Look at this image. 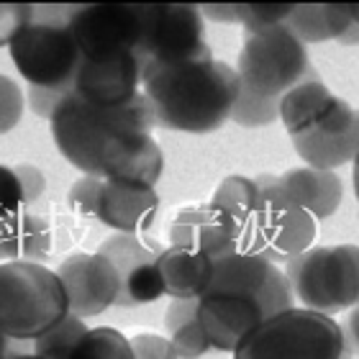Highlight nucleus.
I'll return each instance as SVG.
<instances>
[{
  "label": "nucleus",
  "mask_w": 359,
  "mask_h": 359,
  "mask_svg": "<svg viewBox=\"0 0 359 359\" xmlns=\"http://www.w3.org/2000/svg\"><path fill=\"white\" fill-rule=\"evenodd\" d=\"M210 203H216L226 213H231V216L244 226V231L249 233V239H252V226H255L257 208H259V185L255 182V177L229 175V177H224L218 182Z\"/></svg>",
  "instance_id": "nucleus-25"
},
{
  "label": "nucleus",
  "mask_w": 359,
  "mask_h": 359,
  "mask_svg": "<svg viewBox=\"0 0 359 359\" xmlns=\"http://www.w3.org/2000/svg\"><path fill=\"white\" fill-rule=\"evenodd\" d=\"M100 185L103 180L93 177V175H83V177L72 182L67 193L69 208L75 210L77 216H90L95 218V205H97V195H100Z\"/></svg>",
  "instance_id": "nucleus-32"
},
{
  "label": "nucleus",
  "mask_w": 359,
  "mask_h": 359,
  "mask_svg": "<svg viewBox=\"0 0 359 359\" xmlns=\"http://www.w3.org/2000/svg\"><path fill=\"white\" fill-rule=\"evenodd\" d=\"M236 75L244 88L264 97H283L287 90L313 77L308 46L287 26L244 34Z\"/></svg>",
  "instance_id": "nucleus-8"
},
{
  "label": "nucleus",
  "mask_w": 359,
  "mask_h": 359,
  "mask_svg": "<svg viewBox=\"0 0 359 359\" xmlns=\"http://www.w3.org/2000/svg\"><path fill=\"white\" fill-rule=\"evenodd\" d=\"M341 331H344V341L352 349V354H359V306L352 308V311H346Z\"/></svg>",
  "instance_id": "nucleus-37"
},
{
  "label": "nucleus",
  "mask_w": 359,
  "mask_h": 359,
  "mask_svg": "<svg viewBox=\"0 0 359 359\" xmlns=\"http://www.w3.org/2000/svg\"><path fill=\"white\" fill-rule=\"evenodd\" d=\"M142 75L144 65L139 54H126V57L103 62L83 60L72 93L83 103L95 108H118L142 93Z\"/></svg>",
  "instance_id": "nucleus-17"
},
{
  "label": "nucleus",
  "mask_w": 359,
  "mask_h": 359,
  "mask_svg": "<svg viewBox=\"0 0 359 359\" xmlns=\"http://www.w3.org/2000/svg\"><path fill=\"white\" fill-rule=\"evenodd\" d=\"M26 111V95L8 75H0V136L13 131Z\"/></svg>",
  "instance_id": "nucleus-30"
},
{
  "label": "nucleus",
  "mask_w": 359,
  "mask_h": 359,
  "mask_svg": "<svg viewBox=\"0 0 359 359\" xmlns=\"http://www.w3.org/2000/svg\"><path fill=\"white\" fill-rule=\"evenodd\" d=\"M72 8L34 6V18L8 44L18 75L31 88L69 93L75 85L83 54L67 26Z\"/></svg>",
  "instance_id": "nucleus-4"
},
{
  "label": "nucleus",
  "mask_w": 359,
  "mask_h": 359,
  "mask_svg": "<svg viewBox=\"0 0 359 359\" xmlns=\"http://www.w3.org/2000/svg\"><path fill=\"white\" fill-rule=\"evenodd\" d=\"M255 182L259 185V208L252 226L249 252L285 267L292 257L313 247L318 221L275 185V175H259Z\"/></svg>",
  "instance_id": "nucleus-9"
},
{
  "label": "nucleus",
  "mask_w": 359,
  "mask_h": 359,
  "mask_svg": "<svg viewBox=\"0 0 359 359\" xmlns=\"http://www.w3.org/2000/svg\"><path fill=\"white\" fill-rule=\"evenodd\" d=\"M292 147L303 159V165L318 167V170H339L354 162L359 157V108L349 128L334 131V134L292 139Z\"/></svg>",
  "instance_id": "nucleus-22"
},
{
  "label": "nucleus",
  "mask_w": 359,
  "mask_h": 359,
  "mask_svg": "<svg viewBox=\"0 0 359 359\" xmlns=\"http://www.w3.org/2000/svg\"><path fill=\"white\" fill-rule=\"evenodd\" d=\"M165 172V154L157 139L144 131H113L100 151V172L105 182L134 187H154Z\"/></svg>",
  "instance_id": "nucleus-16"
},
{
  "label": "nucleus",
  "mask_w": 359,
  "mask_h": 359,
  "mask_svg": "<svg viewBox=\"0 0 359 359\" xmlns=\"http://www.w3.org/2000/svg\"><path fill=\"white\" fill-rule=\"evenodd\" d=\"M354 165V170H352V185H354V198H357V203H359V157L352 162Z\"/></svg>",
  "instance_id": "nucleus-41"
},
{
  "label": "nucleus",
  "mask_w": 359,
  "mask_h": 359,
  "mask_svg": "<svg viewBox=\"0 0 359 359\" xmlns=\"http://www.w3.org/2000/svg\"><path fill=\"white\" fill-rule=\"evenodd\" d=\"M280 118V97H264L244 88L239 80L236 100L231 108V121L241 128H262Z\"/></svg>",
  "instance_id": "nucleus-27"
},
{
  "label": "nucleus",
  "mask_w": 359,
  "mask_h": 359,
  "mask_svg": "<svg viewBox=\"0 0 359 359\" xmlns=\"http://www.w3.org/2000/svg\"><path fill=\"white\" fill-rule=\"evenodd\" d=\"M236 90V67L218 60L185 62L142 75V93L154 108L157 123L182 134L218 131L231 118Z\"/></svg>",
  "instance_id": "nucleus-2"
},
{
  "label": "nucleus",
  "mask_w": 359,
  "mask_h": 359,
  "mask_svg": "<svg viewBox=\"0 0 359 359\" xmlns=\"http://www.w3.org/2000/svg\"><path fill=\"white\" fill-rule=\"evenodd\" d=\"M26 208V198H23L21 180L15 175L13 167L0 165V218L21 213Z\"/></svg>",
  "instance_id": "nucleus-33"
},
{
  "label": "nucleus",
  "mask_w": 359,
  "mask_h": 359,
  "mask_svg": "<svg viewBox=\"0 0 359 359\" xmlns=\"http://www.w3.org/2000/svg\"><path fill=\"white\" fill-rule=\"evenodd\" d=\"M231 354L233 359H352L341 323L300 306L259 323Z\"/></svg>",
  "instance_id": "nucleus-6"
},
{
  "label": "nucleus",
  "mask_w": 359,
  "mask_h": 359,
  "mask_svg": "<svg viewBox=\"0 0 359 359\" xmlns=\"http://www.w3.org/2000/svg\"><path fill=\"white\" fill-rule=\"evenodd\" d=\"M95 252H100L118 275L116 306H147L165 295V283L159 275V255L165 252V244L151 239L149 233H111Z\"/></svg>",
  "instance_id": "nucleus-11"
},
{
  "label": "nucleus",
  "mask_w": 359,
  "mask_h": 359,
  "mask_svg": "<svg viewBox=\"0 0 359 359\" xmlns=\"http://www.w3.org/2000/svg\"><path fill=\"white\" fill-rule=\"evenodd\" d=\"M203 18H210V21H221V23H239V11L236 6H201Z\"/></svg>",
  "instance_id": "nucleus-38"
},
{
  "label": "nucleus",
  "mask_w": 359,
  "mask_h": 359,
  "mask_svg": "<svg viewBox=\"0 0 359 359\" xmlns=\"http://www.w3.org/2000/svg\"><path fill=\"white\" fill-rule=\"evenodd\" d=\"M198 300H170V306L165 311L167 339L177 349L180 359H201L208 352H213V346L203 331Z\"/></svg>",
  "instance_id": "nucleus-24"
},
{
  "label": "nucleus",
  "mask_w": 359,
  "mask_h": 359,
  "mask_svg": "<svg viewBox=\"0 0 359 359\" xmlns=\"http://www.w3.org/2000/svg\"><path fill=\"white\" fill-rule=\"evenodd\" d=\"M300 308L331 316L359 306V247L323 244L292 257L283 267Z\"/></svg>",
  "instance_id": "nucleus-7"
},
{
  "label": "nucleus",
  "mask_w": 359,
  "mask_h": 359,
  "mask_svg": "<svg viewBox=\"0 0 359 359\" xmlns=\"http://www.w3.org/2000/svg\"><path fill=\"white\" fill-rule=\"evenodd\" d=\"M88 331H90V326L83 318H77V316L69 313V316H65L57 326H52V329L46 331V334L34 339V341H31V352L44 359H69Z\"/></svg>",
  "instance_id": "nucleus-26"
},
{
  "label": "nucleus",
  "mask_w": 359,
  "mask_h": 359,
  "mask_svg": "<svg viewBox=\"0 0 359 359\" xmlns=\"http://www.w3.org/2000/svg\"><path fill=\"white\" fill-rule=\"evenodd\" d=\"M285 26L303 44H321L344 36L352 26V15L346 6H292Z\"/></svg>",
  "instance_id": "nucleus-23"
},
{
  "label": "nucleus",
  "mask_w": 359,
  "mask_h": 359,
  "mask_svg": "<svg viewBox=\"0 0 359 359\" xmlns=\"http://www.w3.org/2000/svg\"><path fill=\"white\" fill-rule=\"evenodd\" d=\"M72 93V90H69ZM67 97V93H60V90H44V88H29V95H26V103L36 116L41 118H52L54 111L60 108V103Z\"/></svg>",
  "instance_id": "nucleus-36"
},
{
  "label": "nucleus",
  "mask_w": 359,
  "mask_h": 359,
  "mask_svg": "<svg viewBox=\"0 0 359 359\" xmlns=\"http://www.w3.org/2000/svg\"><path fill=\"white\" fill-rule=\"evenodd\" d=\"M275 185L300 208H306L316 221L334 216L344 198V182L334 170H318L308 165L275 175Z\"/></svg>",
  "instance_id": "nucleus-19"
},
{
  "label": "nucleus",
  "mask_w": 359,
  "mask_h": 359,
  "mask_svg": "<svg viewBox=\"0 0 359 359\" xmlns=\"http://www.w3.org/2000/svg\"><path fill=\"white\" fill-rule=\"evenodd\" d=\"M13 359H44V357H36V354H18V357Z\"/></svg>",
  "instance_id": "nucleus-43"
},
{
  "label": "nucleus",
  "mask_w": 359,
  "mask_h": 359,
  "mask_svg": "<svg viewBox=\"0 0 359 359\" xmlns=\"http://www.w3.org/2000/svg\"><path fill=\"white\" fill-rule=\"evenodd\" d=\"M295 306L283 267L262 255L236 252L216 259L208 290L198 300L203 331L216 352H233L272 316Z\"/></svg>",
  "instance_id": "nucleus-1"
},
{
  "label": "nucleus",
  "mask_w": 359,
  "mask_h": 359,
  "mask_svg": "<svg viewBox=\"0 0 359 359\" xmlns=\"http://www.w3.org/2000/svg\"><path fill=\"white\" fill-rule=\"evenodd\" d=\"M34 18V6H0V46H8L13 36Z\"/></svg>",
  "instance_id": "nucleus-34"
},
{
  "label": "nucleus",
  "mask_w": 359,
  "mask_h": 359,
  "mask_svg": "<svg viewBox=\"0 0 359 359\" xmlns=\"http://www.w3.org/2000/svg\"><path fill=\"white\" fill-rule=\"evenodd\" d=\"M49 249H52V226L36 210H21V213L0 218V264H44Z\"/></svg>",
  "instance_id": "nucleus-20"
},
{
  "label": "nucleus",
  "mask_w": 359,
  "mask_h": 359,
  "mask_svg": "<svg viewBox=\"0 0 359 359\" xmlns=\"http://www.w3.org/2000/svg\"><path fill=\"white\" fill-rule=\"evenodd\" d=\"M339 44H341V46H357L359 44V26H354V23H352V26H349V31L339 39Z\"/></svg>",
  "instance_id": "nucleus-40"
},
{
  "label": "nucleus",
  "mask_w": 359,
  "mask_h": 359,
  "mask_svg": "<svg viewBox=\"0 0 359 359\" xmlns=\"http://www.w3.org/2000/svg\"><path fill=\"white\" fill-rule=\"evenodd\" d=\"M134 359H180L172 341L157 331H136L128 337Z\"/></svg>",
  "instance_id": "nucleus-31"
},
{
  "label": "nucleus",
  "mask_w": 359,
  "mask_h": 359,
  "mask_svg": "<svg viewBox=\"0 0 359 359\" xmlns=\"http://www.w3.org/2000/svg\"><path fill=\"white\" fill-rule=\"evenodd\" d=\"M18 180H21V187H23V198H26V208L34 210L36 208V203L44 198L46 193V177L44 172L34 165H15L13 167Z\"/></svg>",
  "instance_id": "nucleus-35"
},
{
  "label": "nucleus",
  "mask_w": 359,
  "mask_h": 359,
  "mask_svg": "<svg viewBox=\"0 0 359 359\" xmlns=\"http://www.w3.org/2000/svg\"><path fill=\"white\" fill-rule=\"evenodd\" d=\"M357 108L331 93L318 77H308L280 97V118L292 139L344 131L354 123Z\"/></svg>",
  "instance_id": "nucleus-13"
},
{
  "label": "nucleus",
  "mask_w": 359,
  "mask_h": 359,
  "mask_svg": "<svg viewBox=\"0 0 359 359\" xmlns=\"http://www.w3.org/2000/svg\"><path fill=\"white\" fill-rule=\"evenodd\" d=\"M154 123H157V116L144 93L118 108H95L83 103L75 93H67V97L49 118L52 139L60 154L83 175H93V177H97L100 172V151L113 131L131 128V131L151 134Z\"/></svg>",
  "instance_id": "nucleus-3"
},
{
  "label": "nucleus",
  "mask_w": 359,
  "mask_h": 359,
  "mask_svg": "<svg viewBox=\"0 0 359 359\" xmlns=\"http://www.w3.org/2000/svg\"><path fill=\"white\" fill-rule=\"evenodd\" d=\"M216 262L198 249L170 247L159 255V275L165 283V295L172 300H198L208 290Z\"/></svg>",
  "instance_id": "nucleus-21"
},
{
  "label": "nucleus",
  "mask_w": 359,
  "mask_h": 359,
  "mask_svg": "<svg viewBox=\"0 0 359 359\" xmlns=\"http://www.w3.org/2000/svg\"><path fill=\"white\" fill-rule=\"evenodd\" d=\"M18 354H34L31 352V341L29 344H23V341H13V339H8L0 334V359H13Z\"/></svg>",
  "instance_id": "nucleus-39"
},
{
  "label": "nucleus",
  "mask_w": 359,
  "mask_h": 359,
  "mask_svg": "<svg viewBox=\"0 0 359 359\" xmlns=\"http://www.w3.org/2000/svg\"><path fill=\"white\" fill-rule=\"evenodd\" d=\"M349 8V15H352V23L354 26H359V6H346Z\"/></svg>",
  "instance_id": "nucleus-42"
},
{
  "label": "nucleus",
  "mask_w": 359,
  "mask_h": 359,
  "mask_svg": "<svg viewBox=\"0 0 359 359\" xmlns=\"http://www.w3.org/2000/svg\"><path fill=\"white\" fill-rule=\"evenodd\" d=\"M159 216V193L154 187H134L105 182L100 185L95 221L116 233H149Z\"/></svg>",
  "instance_id": "nucleus-18"
},
{
  "label": "nucleus",
  "mask_w": 359,
  "mask_h": 359,
  "mask_svg": "<svg viewBox=\"0 0 359 359\" xmlns=\"http://www.w3.org/2000/svg\"><path fill=\"white\" fill-rule=\"evenodd\" d=\"M69 316L57 269L39 262L0 264V334L29 344Z\"/></svg>",
  "instance_id": "nucleus-5"
},
{
  "label": "nucleus",
  "mask_w": 359,
  "mask_h": 359,
  "mask_svg": "<svg viewBox=\"0 0 359 359\" xmlns=\"http://www.w3.org/2000/svg\"><path fill=\"white\" fill-rule=\"evenodd\" d=\"M170 247L198 249L216 262L221 257L247 252L249 233L231 213L208 201L177 208L170 224Z\"/></svg>",
  "instance_id": "nucleus-14"
},
{
  "label": "nucleus",
  "mask_w": 359,
  "mask_h": 359,
  "mask_svg": "<svg viewBox=\"0 0 359 359\" xmlns=\"http://www.w3.org/2000/svg\"><path fill=\"white\" fill-rule=\"evenodd\" d=\"M69 359H134L128 337L113 326H97L85 334Z\"/></svg>",
  "instance_id": "nucleus-28"
},
{
  "label": "nucleus",
  "mask_w": 359,
  "mask_h": 359,
  "mask_svg": "<svg viewBox=\"0 0 359 359\" xmlns=\"http://www.w3.org/2000/svg\"><path fill=\"white\" fill-rule=\"evenodd\" d=\"M67 26L83 60L103 62L139 54L142 18L139 6H80L72 8Z\"/></svg>",
  "instance_id": "nucleus-12"
},
{
  "label": "nucleus",
  "mask_w": 359,
  "mask_h": 359,
  "mask_svg": "<svg viewBox=\"0 0 359 359\" xmlns=\"http://www.w3.org/2000/svg\"><path fill=\"white\" fill-rule=\"evenodd\" d=\"M236 11H239V23L244 26V34H259V31L285 26L292 6H236Z\"/></svg>",
  "instance_id": "nucleus-29"
},
{
  "label": "nucleus",
  "mask_w": 359,
  "mask_h": 359,
  "mask_svg": "<svg viewBox=\"0 0 359 359\" xmlns=\"http://www.w3.org/2000/svg\"><path fill=\"white\" fill-rule=\"evenodd\" d=\"M144 72L185 62L213 60L205 41V18L195 6H139Z\"/></svg>",
  "instance_id": "nucleus-10"
},
{
  "label": "nucleus",
  "mask_w": 359,
  "mask_h": 359,
  "mask_svg": "<svg viewBox=\"0 0 359 359\" xmlns=\"http://www.w3.org/2000/svg\"><path fill=\"white\" fill-rule=\"evenodd\" d=\"M69 313L77 318H93L116 306L118 275L100 252H77L57 267Z\"/></svg>",
  "instance_id": "nucleus-15"
}]
</instances>
